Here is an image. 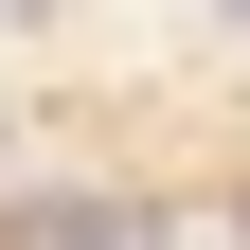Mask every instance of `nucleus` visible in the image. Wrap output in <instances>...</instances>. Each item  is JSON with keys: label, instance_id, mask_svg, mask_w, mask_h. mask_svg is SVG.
I'll return each instance as SVG.
<instances>
[{"label": "nucleus", "instance_id": "obj_4", "mask_svg": "<svg viewBox=\"0 0 250 250\" xmlns=\"http://www.w3.org/2000/svg\"><path fill=\"white\" fill-rule=\"evenodd\" d=\"M232 250H250V214H232Z\"/></svg>", "mask_w": 250, "mask_h": 250}, {"label": "nucleus", "instance_id": "obj_3", "mask_svg": "<svg viewBox=\"0 0 250 250\" xmlns=\"http://www.w3.org/2000/svg\"><path fill=\"white\" fill-rule=\"evenodd\" d=\"M0 18H36V0H0Z\"/></svg>", "mask_w": 250, "mask_h": 250}, {"label": "nucleus", "instance_id": "obj_1", "mask_svg": "<svg viewBox=\"0 0 250 250\" xmlns=\"http://www.w3.org/2000/svg\"><path fill=\"white\" fill-rule=\"evenodd\" d=\"M0 250H179V214H143V197H18Z\"/></svg>", "mask_w": 250, "mask_h": 250}, {"label": "nucleus", "instance_id": "obj_2", "mask_svg": "<svg viewBox=\"0 0 250 250\" xmlns=\"http://www.w3.org/2000/svg\"><path fill=\"white\" fill-rule=\"evenodd\" d=\"M214 18H232V36H250V0H214Z\"/></svg>", "mask_w": 250, "mask_h": 250}]
</instances>
